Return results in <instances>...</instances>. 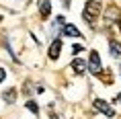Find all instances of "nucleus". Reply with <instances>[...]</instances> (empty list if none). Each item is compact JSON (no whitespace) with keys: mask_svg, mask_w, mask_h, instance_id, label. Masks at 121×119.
Listing matches in <instances>:
<instances>
[{"mask_svg":"<svg viewBox=\"0 0 121 119\" xmlns=\"http://www.w3.org/2000/svg\"><path fill=\"white\" fill-rule=\"evenodd\" d=\"M82 49H84V47H82V45H78V43L72 47V51H74V53H78V51H82Z\"/></svg>","mask_w":121,"mask_h":119,"instance_id":"nucleus-12","label":"nucleus"},{"mask_svg":"<svg viewBox=\"0 0 121 119\" xmlns=\"http://www.w3.org/2000/svg\"><path fill=\"white\" fill-rule=\"evenodd\" d=\"M2 99L6 101V103H14V101H17V90H14V88H8V90H4Z\"/></svg>","mask_w":121,"mask_h":119,"instance_id":"nucleus-8","label":"nucleus"},{"mask_svg":"<svg viewBox=\"0 0 121 119\" xmlns=\"http://www.w3.org/2000/svg\"><path fill=\"white\" fill-rule=\"evenodd\" d=\"M117 103H121V93H119V97H117Z\"/></svg>","mask_w":121,"mask_h":119,"instance_id":"nucleus-14","label":"nucleus"},{"mask_svg":"<svg viewBox=\"0 0 121 119\" xmlns=\"http://www.w3.org/2000/svg\"><path fill=\"white\" fill-rule=\"evenodd\" d=\"M4 78H6V72H4V68H0V82L4 80Z\"/></svg>","mask_w":121,"mask_h":119,"instance_id":"nucleus-13","label":"nucleus"},{"mask_svg":"<svg viewBox=\"0 0 121 119\" xmlns=\"http://www.w3.org/2000/svg\"><path fill=\"white\" fill-rule=\"evenodd\" d=\"M0 21H2V17H0Z\"/></svg>","mask_w":121,"mask_h":119,"instance_id":"nucleus-16","label":"nucleus"},{"mask_svg":"<svg viewBox=\"0 0 121 119\" xmlns=\"http://www.w3.org/2000/svg\"><path fill=\"white\" fill-rule=\"evenodd\" d=\"M92 107H95L96 111L105 113L107 117H115V111H113V107L109 105L107 101H103V99H95V103H92Z\"/></svg>","mask_w":121,"mask_h":119,"instance_id":"nucleus-2","label":"nucleus"},{"mask_svg":"<svg viewBox=\"0 0 121 119\" xmlns=\"http://www.w3.org/2000/svg\"><path fill=\"white\" fill-rule=\"evenodd\" d=\"M115 17H117V8H113V6H111V8L107 10V19L111 21V19H115Z\"/></svg>","mask_w":121,"mask_h":119,"instance_id":"nucleus-11","label":"nucleus"},{"mask_svg":"<svg viewBox=\"0 0 121 119\" xmlns=\"http://www.w3.org/2000/svg\"><path fill=\"white\" fill-rule=\"evenodd\" d=\"M119 29H121V17H119Z\"/></svg>","mask_w":121,"mask_h":119,"instance_id":"nucleus-15","label":"nucleus"},{"mask_svg":"<svg viewBox=\"0 0 121 119\" xmlns=\"http://www.w3.org/2000/svg\"><path fill=\"white\" fill-rule=\"evenodd\" d=\"M60 51H62V39H56V41L49 45V57L51 60H57V57H60Z\"/></svg>","mask_w":121,"mask_h":119,"instance_id":"nucleus-5","label":"nucleus"},{"mask_svg":"<svg viewBox=\"0 0 121 119\" xmlns=\"http://www.w3.org/2000/svg\"><path fill=\"white\" fill-rule=\"evenodd\" d=\"M99 14H101V4H99V2H95V0H88V2L84 4V10H82L84 21H88V23H95Z\"/></svg>","mask_w":121,"mask_h":119,"instance_id":"nucleus-1","label":"nucleus"},{"mask_svg":"<svg viewBox=\"0 0 121 119\" xmlns=\"http://www.w3.org/2000/svg\"><path fill=\"white\" fill-rule=\"evenodd\" d=\"M62 35L64 37H82V33L78 31V27H74V25H64V29H62Z\"/></svg>","mask_w":121,"mask_h":119,"instance_id":"nucleus-4","label":"nucleus"},{"mask_svg":"<svg viewBox=\"0 0 121 119\" xmlns=\"http://www.w3.org/2000/svg\"><path fill=\"white\" fill-rule=\"evenodd\" d=\"M109 51H111V57L119 60L121 57V43L115 41V39H111V41H109Z\"/></svg>","mask_w":121,"mask_h":119,"instance_id":"nucleus-6","label":"nucleus"},{"mask_svg":"<svg viewBox=\"0 0 121 119\" xmlns=\"http://www.w3.org/2000/svg\"><path fill=\"white\" fill-rule=\"evenodd\" d=\"M72 70H74L76 74H84V72H86V64H84V60L76 57V60L72 62Z\"/></svg>","mask_w":121,"mask_h":119,"instance_id":"nucleus-7","label":"nucleus"},{"mask_svg":"<svg viewBox=\"0 0 121 119\" xmlns=\"http://www.w3.org/2000/svg\"><path fill=\"white\" fill-rule=\"evenodd\" d=\"M88 70L92 74H101L103 72V66H101V57L96 51H90V60H88Z\"/></svg>","mask_w":121,"mask_h":119,"instance_id":"nucleus-3","label":"nucleus"},{"mask_svg":"<svg viewBox=\"0 0 121 119\" xmlns=\"http://www.w3.org/2000/svg\"><path fill=\"white\" fill-rule=\"evenodd\" d=\"M39 8H41V14H43V17H49V13H51V2H49V0H41Z\"/></svg>","mask_w":121,"mask_h":119,"instance_id":"nucleus-9","label":"nucleus"},{"mask_svg":"<svg viewBox=\"0 0 121 119\" xmlns=\"http://www.w3.org/2000/svg\"><path fill=\"white\" fill-rule=\"evenodd\" d=\"M27 109H29L31 113H35V115L39 113V107H37V103H35V101H27Z\"/></svg>","mask_w":121,"mask_h":119,"instance_id":"nucleus-10","label":"nucleus"}]
</instances>
